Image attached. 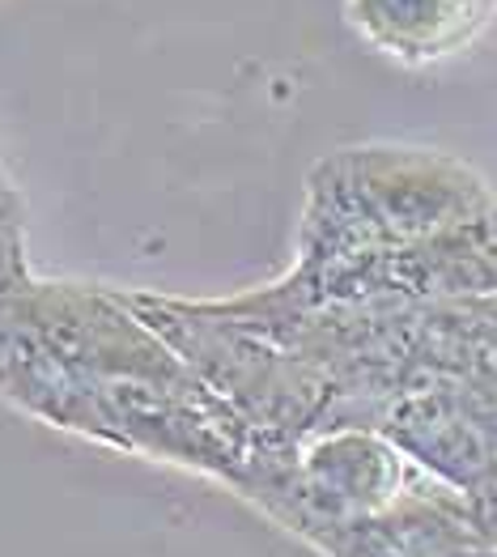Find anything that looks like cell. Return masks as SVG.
I'll return each instance as SVG.
<instances>
[{
	"label": "cell",
	"mask_w": 497,
	"mask_h": 557,
	"mask_svg": "<svg viewBox=\"0 0 497 557\" xmlns=\"http://www.w3.org/2000/svg\"><path fill=\"white\" fill-rule=\"evenodd\" d=\"M35 281L39 277L26 269V251H22V209L0 171V307L26 294Z\"/></svg>",
	"instance_id": "2"
},
{
	"label": "cell",
	"mask_w": 497,
	"mask_h": 557,
	"mask_svg": "<svg viewBox=\"0 0 497 557\" xmlns=\"http://www.w3.org/2000/svg\"><path fill=\"white\" fill-rule=\"evenodd\" d=\"M345 22L374 55L430 69L472 51L497 22V0H345Z\"/></svg>",
	"instance_id": "1"
}]
</instances>
